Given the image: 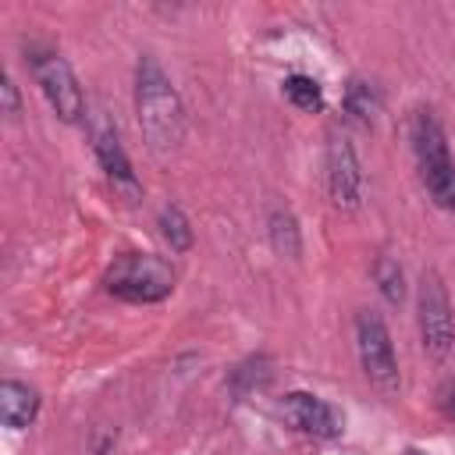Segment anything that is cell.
I'll return each mask as SVG.
<instances>
[{"label": "cell", "instance_id": "obj_7", "mask_svg": "<svg viewBox=\"0 0 455 455\" xmlns=\"http://www.w3.org/2000/svg\"><path fill=\"white\" fill-rule=\"evenodd\" d=\"M327 196L345 213L359 210L366 196V174L355 156V146L348 135H338V132L327 139Z\"/></svg>", "mask_w": 455, "mask_h": 455}, {"label": "cell", "instance_id": "obj_12", "mask_svg": "<svg viewBox=\"0 0 455 455\" xmlns=\"http://www.w3.org/2000/svg\"><path fill=\"white\" fill-rule=\"evenodd\" d=\"M341 103H345V114H352V117L363 121V124H370V121L380 114V92H377V85L366 82V78H352V82L345 85Z\"/></svg>", "mask_w": 455, "mask_h": 455}, {"label": "cell", "instance_id": "obj_18", "mask_svg": "<svg viewBox=\"0 0 455 455\" xmlns=\"http://www.w3.org/2000/svg\"><path fill=\"white\" fill-rule=\"evenodd\" d=\"M437 409H441L444 419L455 423V380H444V384L437 387Z\"/></svg>", "mask_w": 455, "mask_h": 455}, {"label": "cell", "instance_id": "obj_13", "mask_svg": "<svg viewBox=\"0 0 455 455\" xmlns=\"http://www.w3.org/2000/svg\"><path fill=\"white\" fill-rule=\"evenodd\" d=\"M156 224H160V235L167 238L171 252H188V249H192L196 235H192V224H188V217H185L181 206H174V203L164 206L160 217H156Z\"/></svg>", "mask_w": 455, "mask_h": 455}, {"label": "cell", "instance_id": "obj_11", "mask_svg": "<svg viewBox=\"0 0 455 455\" xmlns=\"http://www.w3.org/2000/svg\"><path fill=\"white\" fill-rule=\"evenodd\" d=\"M267 235H270V245H274L277 256L299 259V252H302V228H299L291 210L274 206L270 217H267Z\"/></svg>", "mask_w": 455, "mask_h": 455}, {"label": "cell", "instance_id": "obj_19", "mask_svg": "<svg viewBox=\"0 0 455 455\" xmlns=\"http://www.w3.org/2000/svg\"><path fill=\"white\" fill-rule=\"evenodd\" d=\"M405 455H423V451H419V448H409V451H405Z\"/></svg>", "mask_w": 455, "mask_h": 455}, {"label": "cell", "instance_id": "obj_1", "mask_svg": "<svg viewBox=\"0 0 455 455\" xmlns=\"http://www.w3.org/2000/svg\"><path fill=\"white\" fill-rule=\"evenodd\" d=\"M135 117L146 146L153 153H171L185 139V103L171 75L153 53H142L135 64Z\"/></svg>", "mask_w": 455, "mask_h": 455}, {"label": "cell", "instance_id": "obj_10", "mask_svg": "<svg viewBox=\"0 0 455 455\" xmlns=\"http://www.w3.org/2000/svg\"><path fill=\"white\" fill-rule=\"evenodd\" d=\"M39 405H43V398L32 384L14 380V377H7L0 384V419H4V427H11V430L32 427L36 416H39Z\"/></svg>", "mask_w": 455, "mask_h": 455}, {"label": "cell", "instance_id": "obj_4", "mask_svg": "<svg viewBox=\"0 0 455 455\" xmlns=\"http://www.w3.org/2000/svg\"><path fill=\"white\" fill-rule=\"evenodd\" d=\"M25 64L32 68L46 103L53 107V114L68 124H78L85 117V92L78 85V75L71 71V64L50 50V46H39V43H28L25 46Z\"/></svg>", "mask_w": 455, "mask_h": 455}, {"label": "cell", "instance_id": "obj_15", "mask_svg": "<svg viewBox=\"0 0 455 455\" xmlns=\"http://www.w3.org/2000/svg\"><path fill=\"white\" fill-rule=\"evenodd\" d=\"M284 100L291 103V107H299V110H320L323 107V89H320V82L313 78V75H288L284 78Z\"/></svg>", "mask_w": 455, "mask_h": 455}, {"label": "cell", "instance_id": "obj_17", "mask_svg": "<svg viewBox=\"0 0 455 455\" xmlns=\"http://www.w3.org/2000/svg\"><path fill=\"white\" fill-rule=\"evenodd\" d=\"M0 96H4V117L7 121H18L21 117V92H18V85H14V78L11 75H4V82H0Z\"/></svg>", "mask_w": 455, "mask_h": 455}, {"label": "cell", "instance_id": "obj_9", "mask_svg": "<svg viewBox=\"0 0 455 455\" xmlns=\"http://www.w3.org/2000/svg\"><path fill=\"white\" fill-rule=\"evenodd\" d=\"M89 135H92V153H96L103 174L110 178V185H114L117 192H124L128 199H139V178H135V171H132V160H128V153H124V146H121L117 128L100 117V121H92V132H89Z\"/></svg>", "mask_w": 455, "mask_h": 455}, {"label": "cell", "instance_id": "obj_2", "mask_svg": "<svg viewBox=\"0 0 455 455\" xmlns=\"http://www.w3.org/2000/svg\"><path fill=\"white\" fill-rule=\"evenodd\" d=\"M409 142H412V156H416L423 188L430 192L434 206L455 213V160H451L448 135H444V128H441V121H437L434 110L419 107L412 114Z\"/></svg>", "mask_w": 455, "mask_h": 455}, {"label": "cell", "instance_id": "obj_3", "mask_svg": "<svg viewBox=\"0 0 455 455\" xmlns=\"http://www.w3.org/2000/svg\"><path fill=\"white\" fill-rule=\"evenodd\" d=\"M174 267L164 256L153 252H124L107 267V291L121 302H135V306H153L164 302L174 291Z\"/></svg>", "mask_w": 455, "mask_h": 455}, {"label": "cell", "instance_id": "obj_5", "mask_svg": "<svg viewBox=\"0 0 455 455\" xmlns=\"http://www.w3.org/2000/svg\"><path fill=\"white\" fill-rule=\"evenodd\" d=\"M416 323H419L423 348L434 359H448L455 352V309H451L448 288L437 270H423V277H419Z\"/></svg>", "mask_w": 455, "mask_h": 455}, {"label": "cell", "instance_id": "obj_8", "mask_svg": "<svg viewBox=\"0 0 455 455\" xmlns=\"http://www.w3.org/2000/svg\"><path fill=\"white\" fill-rule=\"evenodd\" d=\"M281 419L299 430V434H309V437H338L341 434V416L334 405H327L320 395H309V391H288L277 405Z\"/></svg>", "mask_w": 455, "mask_h": 455}, {"label": "cell", "instance_id": "obj_6", "mask_svg": "<svg viewBox=\"0 0 455 455\" xmlns=\"http://www.w3.org/2000/svg\"><path fill=\"white\" fill-rule=\"evenodd\" d=\"M355 352L366 380L377 391H398V359H395V341L380 313L359 309L355 313Z\"/></svg>", "mask_w": 455, "mask_h": 455}, {"label": "cell", "instance_id": "obj_16", "mask_svg": "<svg viewBox=\"0 0 455 455\" xmlns=\"http://www.w3.org/2000/svg\"><path fill=\"white\" fill-rule=\"evenodd\" d=\"M373 281H377L380 295H384L391 306H402V299H405V274H402L398 259L377 256V263H373Z\"/></svg>", "mask_w": 455, "mask_h": 455}, {"label": "cell", "instance_id": "obj_14", "mask_svg": "<svg viewBox=\"0 0 455 455\" xmlns=\"http://www.w3.org/2000/svg\"><path fill=\"white\" fill-rule=\"evenodd\" d=\"M267 380H270V363H267V355H249V359L238 363V366L231 370V377H228V384H231V391H235L238 398H245L249 391L263 387Z\"/></svg>", "mask_w": 455, "mask_h": 455}]
</instances>
